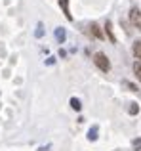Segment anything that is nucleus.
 Listing matches in <instances>:
<instances>
[{
  "label": "nucleus",
  "instance_id": "2",
  "mask_svg": "<svg viewBox=\"0 0 141 151\" xmlns=\"http://www.w3.org/2000/svg\"><path fill=\"white\" fill-rule=\"evenodd\" d=\"M130 21L141 31V10H137V8H132V10H130Z\"/></svg>",
  "mask_w": 141,
  "mask_h": 151
},
{
  "label": "nucleus",
  "instance_id": "10",
  "mask_svg": "<svg viewBox=\"0 0 141 151\" xmlns=\"http://www.w3.org/2000/svg\"><path fill=\"white\" fill-rule=\"evenodd\" d=\"M56 37H57V40H59V42H63L65 40V29H57L56 31Z\"/></svg>",
  "mask_w": 141,
  "mask_h": 151
},
{
  "label": "nucleus",
  "instance_id": "11",
  "mask_svg": "<svg viewBox=\"0 0 141 151\" xmlns=\"http://www.w3.org/2000/svg\"><path fill=\"white\" fill-rule=\"evenodd\" d=\"M128 111H130V115H137L139 113V105L137 103H130V109Z\"/></svg>",
  "mask_w": 141,
  "mask_h": 151
},
{
  "label": "nucleus",
  "instance_id": "4",
  "mask_svg": "<svg viewBox=\"0 0 141 151\" xmlns=\"http://www.w3.org/2000/svg\"><path fill=\"white\" fill-rule=\"evenodd\" d=\"M105 33H107L109 40H111L113 44H115V42H116V37H115V31H113V23H111V21L105 23Z\"/></svg>",
  "mask_w": 141,
  "mask_h": 151
},
{
  "label": "nucleus",
  "instance_id": "8",
  "mask_svg": "<svg viewBox=\"0 0 141 151\" xmlns=\"http://www.w3.org/2000/svg\"><path fill=\"white\" fill-rule=\"evenodd\" d=\"M70 107H73L74 111H80V109H82L80 100H76V98H70Z\"/></svg>",
  "mask_w": 141,
  "mask_h": 151
},
{
  "label": "nucleus",
  "instance_id": "6",
  "mask_svg": "<svg viewBox=\"0 0 141 151\" xmlns=\"http://www.w3.org/2000/svg\"><path fill=\"white\" fill-rule=\"evenodd\" d=\"M132 52H134L135 61H141V40H135L134 46H132Z\"/></svg>",
  "mask_w": 141,
  "mask_h": 151
},
{
  "label": "nucleus",
  "instance_id": "7",
  "mask_svg": "<svg viewBox=\"0 0 141 151\" xmlns=\"http://www.w3.org/2000/svg\"><path fill=\"white\" fill-rule=\"evenodd\" d=\"M134 75H135V78L141 82V61H135L134 63Z\"/></svg>",
  "mask_w": 141,
  "mask_h": 151
},
{
  "label": "nucleus",
  "instance_id": "12",
  "mask_svg": "<svg viewBox=\"0 0 141 151\" xmlns=\"http://www.w3.org/2000/svg\"><path fill=\"white\" fill-rule=\"evenodd\" d=\"M124 86H126V88H130L132 92H137V86H135V84H132V82H124Z\"/></svg>",
  "mask_w": 141,
  "mask_h": 151
},
{
  "label": "nucleus",
  "instance_id": "3",
  "mask_svg": "<svg viewBox=\"0 0 141 151\" xmlns=\"http://www.w3.org/2000/svg\"><path fill=\"white\" fill-rule=\"evenodd\" d=\"M59 6H61V10H63L65 17H67L69 21H73V14H70V8H69V0H59Z\"/></svg>",
  "mask_w": 141,
  "mask_h": 151
},
{
  "label": "nucleus",
  "instance_id": "9",
  "mask_svg": "<svg viewBox=\"0 0 141 151\" xmlns=\"http://www.w3.org/2000/svg\"><path fill=\"white\" fill-rule=\"evenodd\" d=\"M88 140H92V142L97 140V126H93V128L88 132Z\"/></svg>",
  "mask_w": 141,
  "mask_h": 151
},
{
  "label": "nucleus",
  "instance_id": "5",
  "mask_svg": "<svg viewBox=\"0 0 141 151\" xmlns=\"http://www.w3.org/2000/svg\"><path fill=\"white\" fill-rule=\"evenodd\" d=\"M90 33H92V37H95V38H103V31L99 29V25H97V23H92V25H90Z\"/></svg>",
  "mask_w": 141,
  "mask_h": 151
},
{
  "label": "nucleus",
  "instance_id": "1",
  "mask_svg": "<svg viewBox=\"0 0 141 151\" xmlns=\"http://www.w3.org/2000/svg\"><path fill=\"white\" fill-rule=\"evenodd\" d=\"M93 63H95V67L99 71H103V73H109V71H111V61H109V58L103 54V52L93 54Z\"/></svg>",
  "mask_w": 141,
  "mask_h": 151
}]
</instances>
